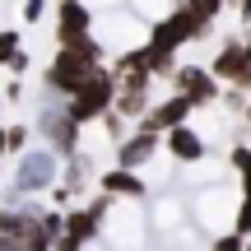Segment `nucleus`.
Masks as SVG:
<instances>
[{
	"label": "nucleus",
	"mask_w": 251,
	"mask_h": 251,
	"mask_svg": "<svg viewBox=\"0 0 251 251\" xmlns=\"http://www.w3.org/2000/svg\"><path fill=\"white\" fill-rule=\"evenodd\" d=\"M102 214H107V191H102V200H93V205L75 209L70 219H61V237H56V242H61V247H79V242H89V237L98 233Z\"/></svg>",
	"instance_id": "nucleus-1"
},
{
	"label": "nucleus",
	"mask_w": 251,
	"mask_h": 251,
	"mask_svg": "<svg viewBox=\"0 0 251 251\" xmlns=\"http://www.w3.org/2000/svg\"><path fill=\"white\" fill-rule=\"evenodd\" d=\"M209 75H219V79H228L233 89H247L251 84V61H247V51H242V42H228L224 51H219V61L209 65Z\"/></svg>",
	"instance_id": "nucleus-2"
},
{
	"label": "nucleus",
	"mask_w": 251,
	"mask_h": 251,
	"mask_svg": "<svg viewBox=\"0 0 251 251\" xmlns=\"http://www.w3.org/2000/svg\"><path fill=\"white\" fill-rule=\"evenodd\" d=\"M191 107H196V102H191L186 93H177V98L158 102L153 112H140V130H168V126H181L191 117Z\"/></svg>",
	"instance_id": "nucleus-3"
},
{
	"label": "nucleus",
	"mask_w": 251,
	"mask_h": 251,
	"mask_svg": "<svg viewBox=\"0 0 251 251\" xmlns=\"http://www.w3.org/2000/svg\"><path fill=\"white\" fill-rule=\"evenodd\" d=\"M172 79H177V89L186 93L191 102H214V79H209L205 70H200V65H181V70H172Z\"/></svg>",
	"instance_id": "nucleus-4"
},
{
	"label": "nucleus",
	"mask_w": 251,
	"mask_h": 251,
	"mask_svg": "<svg viewBox=\"0 0 251 251\" xmlns=\"http://www.w3.org/2000/svg\"><path fill=\"white\" fill-rule=\"evenodd\" d=\"M153 149H158V130H140L135 140H126L117 149V163L121 168H140L144 158H153Z\"/></svg>",
	"instance_id": "nucleus-5"
},
{
	"label": "nucleus",
	"mask_w": 251,
	"mask_h": 251,
	"mask_svg": "<svg viewBox=\"0 0 251 251\" xmlns=\"http://www.w3.org/2000/svg\"><path fill=\"white\" fill-rule=\"evenodd\" d=\"M98 186L107 191V196H130V200H135V196H144V181L135 177V168H121V163H117L112 172H102Z\"/></svg>",
	"instance_id": "nucleus-6"
},
{
	"label": "nucleus",
	"mask_w": 251,
	"mask_h": 251,
	"mask_svg": "<svg viewBox=\"0 0 251 251\" xmlns=\"http://www.w3.org/2000/svg\"><path fill=\"white\" fill-rule=\"evenodd\" d=\"M168 149L177 153L181 163H191V158H200V153H205V144H200V135L186 130V126H168Z\"/></svg>",
	"instance_id": "nucleus-7"
},
{
	"label": "nucleus",
	"mask_w": 251,
	"mask_h": 251,
	"mask_svg": "<svg viewBox=\"0 0 251 251\" xmlns=\"http://www.w3.org/2000/svg\"><path fill=\"white\" fill-rule=\"evenodd\" d=\"M84 28H89V9L79 5V0H61V42H70V37H79Z\"/></svg>",
	"instance_id": "nucleus-8"
},
{
	"label": "nucleus",
	"mask_w": 251,
	"mask_h": 251,
	"mask_svg": "<svg viewBox=\"0 0 251 251\" xmlns=\"http://www.w3.org/2000/svg\"><path fill=\"white\" fill-rule=\"evenodd\" d=\"M28 144V130L24 126H9V130H0V153H19Z\"/></svg>",
	"instance_id": "nucleus-9"
},
{
	"label": "nucleus",
	"mask_w": 251,
	"mask_h": 251,
	"mask_svg": "<svg viewBox=\"0 0 251 251\" xmlns=\"http://www.w3.org/2000/svg\"><path fill=\"white\" fill-rule=\"evenodd\" d=\"M181 5H186L196 19H205V24H209V19H214L219 9H224V0H181Z\"/></svg>",
	"instance_id": "nucleus-10"
},
{
	"label": "nucleus",
	"mask_w": 251,
	"mask_h": 251,
	"mask_svg": "<svg viewBox=\"0 0 251 251\" xmlns=\"http://www.w3.org/2000/svg\"><path fill=\"white\" fill-rule=\"evenodd\" d=\"M14 51H19V33H0V65H5Z\"/></svg>",
	"instance_id": "nucleus-11"
},
{
	"label": "nucleus",
	"mask_w": 251,
	"mask_h": 251,
	"mask_svg": "<svg viewBox=\"0 0 251 251\" xmlns=\"http://www.w3.org/2000/svg\"><path fill=\"white\" fill-rule=\"evenodd\" d=\"M242 247V233H233V237H219V251H237Z\"/></svg>",
	"instance_id": "nucleus-12"
},
{
	"label": "nucleus",
	"mask_w": 251,
	"mask_h": 251,
	"mask_svg": "<svg viewBox=\"0 0 251 251\" xmlns=\"http://www.w3.org/2000/svg\"><path fill=\"white\" fill-rule=\"evenodd\" d=\"M24 19H42V0H28V5H24Z\"/></svg>",
	"instance_id": "nucleus-13"
}]
</instances>
